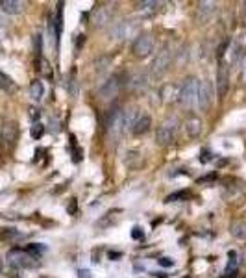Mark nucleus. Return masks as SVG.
<instances>
[{"instance_id": "nucleus-1", "label": "nucleus", "mask_w": 246, "mask_h": 278, "mask_svg": "<svg viewBox=\"0 0 246 278\" xmlns=\"http://www.w3.org/2000/svg\"><path fill=\"white\" fill-rule=\"evenodd\" d=\"M128 130V123H126V110H121V108H115V110H111L106 117V132H108V136L117 141V139H121L123 134Z\"/></svg>"}, {"instance_id": "nucleus-2", "label": "nucleus", "mask_w": 246, "mask_h": 278, "mask_svg": "<svg viewBox=\"0 0 246 278\" xmlns=\"http://www.w3.org/2000/svg\"><path fill=\"white\" fill-rule=\"evenodd\" d=\"M198 85L200 82L194 76H189L187 80H183V84L180 87V95H178V100H180L185 108H196L198 106Z\"/></svg>"}, {"instance_id": "nucleus-3", "label": "nucleus", "mask_w": 246, "mask_h": 278, "mask_svg": "<svg viewBox=\"0 0 246 278\" xmlns=\"http://www.w3.org/2000/svg\"><path fill=\"white\" fill-rule=\"evenodd\" d=\"M176 130H178V119H176V117H168L167 121H165V123L157 128V134H155V143H157V145H161V147L170 145L176 137Z\"/></svg>"}, {"instance_id": "nucleus-4", "label": "nucleus", "mask_w": 246, "mask_h": 278, "mask_svg": "<svg viewBox=\"0 0 246 278\" xmlns=\"http://www.w3.org/2000/svg\"><path fill=\"white\" fill-rule=\"evenodd\" d=\"M33 260L30 254L22 251V249H13L7 253V266L11 269H28L33 266Z\"/></svg>"}, {"instance_id": "nucleus-5", "label": "nucleus", "mask_w": 246, "mask_h": 278, "mask_svg": "<svg viewBox=\"0 0 246 278\" xmlns=\"http://www.w3.org/2000/svg\"><path fill=\"white\" fill-rule=\"evenodd\" d=\"M170 61H172V52H170L168 46H163L161 50L157 52L155 59L152 61V74H154V76L163 74V72L170 67Z\"/></svg>"}, {"instance_id": "nucleus-6", "label": "nucleus", "mask_w": 246, "mask_h": 278, "mask_svg": "<svg viewBox=\"0 0 246 278\" xmlns=\"http://www.w3.org/2000/svg\"><path fill=\"white\" fill-rule=\"evenodd\" d=\"M131 50H133V54H135L137 58H146V56H150L152 50H154V39H152V35H148V33L137 35Z\"/></svg>"}, {"instance_id": "nucleus-7", "label": "nucleus", "mask_w": 246, "mask_h": 278, "mask_svg": "<svg viewBox=\"0 0 246 278\" xmlns=\"http://www.w3.org/2000/svg\"><path fill=\"white\" fill-rule=\"evenodd\" d=\"M123 78L119 76V74H115V76H111L108 82H104V85L98 89V93H100V98H104V100H108V98H113L119 95V91H121V85H123V82H121Z\"/></svg>"}, {"instance_id": "nucleus-8", "label": "nucleus", "mask_w": 246, "mask_h": 278, "mask_svg": "<svg viewBox=\"0 0 246 278\" xmlns=\"http://www.w3.org/2000/svg\"><path fill=\"white\" fill-rule=\"evenodd\" d=\"M228 87H230V71H228L226 63L219 65V71H217V91H219V97H226Z\"/></svg>"}, {"instance_id": "nucleus-9", "label": "nucleus", "mask_w": 246, "mask_h": 278, "mask_svg": "<svg viewBox=\"0 0 246 278\" xmlns=\"http://www.w3.org/2000/svg\"><path fill=\"white\" fill-rule=\"evenodd\" d=\"M137 26L133 20H121V22H117L115 28L111 30V35L115 39H126L129 37L131 33H135Z\"/></svg>"}, {"instance_id": "nucleus-10", "label": "nucleus", "mask_w": 246, "mask_h": 278, "mask_svg": "<svg viewBox=\"0 0 246 278\" xmlns=\"http://www.w3.org/2000/svg\"><path fill=\"white\" fill-rule=\"evenodd\" d=\"M211 100H213V91H211L209 82H200V85H198V106L196 108H200L202 111L207 110L211 106Z\"/></svg>"}, {"instance_id": "nucleus-11", "label": "nucleus", "mask_w": 246, "mask_h": 278, "mask_svg": "<svg viewBox=\"0 0 246 278\" xmlns=\"http://www.w3.org/2000/svg\"><path fill=\"white\" fill-rule=\"evenodd\" d=\"M17 139H19V126H17V123H13L11 121V123L4 124V126H2V141L11 149Z\"/></svg>"}, {"instance_id": "nucleus-12", "label": "nucleus", "mask_w": 246, "mask_h": 278, "mask_svg": "<svg viewBox=\"0 0 246 278\" xmlns=\"http://www.w3.org/2000/svg\"><path fill=\"white\" fill-rule=\"evenodd\" d=\"M217 11V4L215 2H200L198 4V20L200 22H207Z\"/></svg>"}, {"instance_id": "nucleus-13", "label": "nucleus", "mask_w": 246, "mask_h": 278, "mask_svg": "<svg viewBox=\"0 0 246 278\" xmlns=\"http://www.w3.org/2000/svg\"><path fill=\"white\" fill-rule=\"evenodd\" d=\"M0 9L7 15H19L24 9V2H17V0H0Z\"/></svg>"}, {"instance_id": "nucleus-14", "label": "nucleus", "mask_w": 246, "mask_h": 278, "mask_svg": "<svg viewBox=\"0 0 246 278\" xmlns=\"http://www.w3.org/2000/svg\"><path fill=\"white\" fill-rule=\"evenodd\" d=\"M228 262L226 269H224V278H235L237 277V269H239V260H237V253L235 251H230L228 253Z\"/></svg>"}, {"instance_id": "nucleus-15", "label": "nucleus", "mask_w": 246, "mask_h": 278, "mask_svg": "<svg viewBox=\"0 0 246 278\" xmlns=\"http://www.w3.org/2000/svg\"><path fill=\"white\" fill-rule=\"evenodd\" d=\"M110 19H111V9L110 7L100 6L93 11V22H95L97 26H104L106 22H110Z\"/></svg>"}, {"instance_id": "nucleus-16", "label": "nucleus", "mask_w": 246, "mask_h": 278, "mask_svg": "<svg viewBox=\"0 0 246 278\" xmlns=\"http://www.w3.org/2000/svg\"><path fill=\"white\" fill-rule=\"evenodd\" d=\"M150 124H152V121H150L148 115H141L139 119H137L135 123H133V134L135 136H142V134H146L150 130Z\"/></svg>"}, {"instance_id": "nucleus-17", "label": "nucleus", "mask_w": 246, "mask_h": 278, "mask_svg": "<svg viewBox=\"0 0 246 278\" xmlns=\"http://www.w3.org/2000/svg\"><path fill=\"white\" fill-rule=\"evenodd\" d=\"M128 85L131 87L133 91H142V89H146V76L142 74V72H137V74H133L131 76V80L128 82Z\"/></svg>"}, {"instance_id": "nucleus-18", "label": "nucleus", "mask_w": 246, "mask_h": 278, "mask_svg": "<svg viewBox=\"0 0 246 278\" xmlns=\"http://www.w3.org/2000/svg\"><path fill=\"white\" fill-rule=\"evenodd\" d=\"M22 238V234L15 228H2L0 230V241H6V243H11V241H17Z\"/></svg>"}, {"instance_id": "nucleus-19", "label": "nucleus", "mask_w": 246, "mask_h": 278, "mask_svg": "<svg viewBox=\"0 0 246 278\" xmlns=\"http://www.w3.org/2000/svg\"><path fill=\"white\" fill-rule=\"evenodd\" d=\"M43 95H45V85H43V82H41V80H33L32 85H30V97H32L35 102H39V100L43 98Z\"/></svg>"}, {"instance_id": "nucleus-20", "label": "nucleus", "mask_w": 246, "mask_h": 278, "mask_svg": "<svg viewBox=\"0 0 246 278\" xmlns=\"http://www.w3.org/2000/svg\"><path fill=\"white\" fill-rule=\"evenodd\" d=\"M185 130H187V134L191 137H196L198 134L202 132V121L200 119H189L187 123H185Z\"/></svg>"}, {"instance_id": "nucleus-21", "label": "nucleus", "mask_w": 246, "mask_h": 278, "mask_svg": "<svg viewBox=\"0 0 246 278\" xmlns=\"http://www.w3.org/2000/svg\"><path fill=\"white\" fill-rule=\"evenodd\" d=\"M232 234L239 240H246V221H237L232 225Z\"/></svg>"}, {"instance_id": "nucleus-22", "label": "nucleus", "mask_w": 246, "mask_h": 278, "mask_svg": "<svg viewBox=\"0 0 246 278\" xmlns=\"http://www.w3.org/2000/svg\"><path fill=\"white\" fill-rule=\"evenodd\" d=\"M45 251H46V247L45 245H39V243H32V245L26 247V253L30 254L32 258H39L41 254L45 253Z\"/></svg>"}, {"instance_id": "nucleus-23", "label": "nucleus", "mask_w": 246, "mask_h": 278, "mask_svg": "<svg viewBox=\"0 0 246 278\" xmlns=\"http://www.w3.org/2000/svg\"><path fill=\"white\" fill-rule=\"evenodd\" d=\"M137 7H139V11L144 13V15H150V13H154L157 7H159V4L157 2H139L137 4Z\"/></svg>"}, {"instance_id": "nucleus-24", "label": "nucleus", "mask_w": 246, "mask_h": 278, "mask_svg": "<svg viewBox=\"0 0 246 278\" xmlns=\"http://www.w3.org/2000/svg\"><path fill=\"white\" fill-rule=\"evenodd\" d=\"M189 197V191H176V193L168 195L165 202H180V201H187Z\"/></svg>"}, {"instance_id": "nucleus-25", "label": "nucleus", "mask_w": 246, "mask_h": 278, "mask_svg": "<svg viewBox=\"0 0 246 278\" xmlns=\"http://www.w3.org/2000/svg\"><path fill=\"white\" fill-rule=\"evenodd\" d=\"M0 87H2V89H6V91L13 89V80L7 76V74H4L2 71H0Z\"/></svg>"}, {"instance_id": "nucleus-26", "label": "nucleus", "mask_w": 246, "mask_h": 278, "mask_svg": "<svg viewBox=\"0 0 246 278\" xmlns=\"http://www.w3.org/2000/svg\"><path fill=\"white\" fill-rule=\"evenodd\" d=\"M30 134H32L33 139H39V137H43V134H45V126H43L41 123H33Z\"/></svg>"}, {"instance_id": "nucleus-27", "label": "nucleus", "mask_w": 246, "mask_h": 278, "mask_svg": "<svg viewBox=\"0 0 246 278\" xmlns=\"http://www.w3.org/2000/svg\"><path fill=\"white\" fill-rule=\"evenodd\" d=\"M111 63V59L110 58H106V56H104V58H100L97 61V71H104V69H108V65Z\"/></svg>"}, {"instance_id": "nucleus-28", "label": "nucleus", "mask_w": 246, "mask_h": 278, "mask_svg": "<svg viewBox=\"0 0 246 278\" xmlns=\"http://www.w3.org/2000/svg\"><path fill=\"white\" fill-rule=\"evenodd\" d=\"M131 238H133V240H142V238H144V232H142V228H139V227L133 228V230H131Z\"/></svg>"}, {"instance_id": "nucleus-29", "label": "nucleus", "mask_w": 246, "mask_h": 278, "mask_svg": "<svg viewBox=\"0 0 246 278\" xmlns=\"http://www.w3.org/2000/svg\"><path fill=\"white\" fill-rule=\"evenodd\" d=\"M211 158H213V154H211L209 150H204V152H200V162H202V163L211 162Z\"/></svg>"}, {"instance_id": "nucleus-30", "label": "nucleus", "mask_w": 246, "mask_h": 278, "mask_svg": "<svg viewBox=\"0 0 246 278\" xmlns=\"http://www.w3.org/2000/svg\"><path fill=\"white\" fill-rule=\"evenodd\" d=\"M159 266H161V267H172V266H174V260L161 258V260H159Z\"/></svg>"}, {"instance_id": "nucleus-31", "label": "nucleus", "mask_w": 246, "mask_h": 278, "mask_svg": "<svg viewBox=\"0 0 246 278\" xmlns=\"http://www.w3.org/2000/svg\"><path fill=\"white\" fill-rule=\"evenodd\" d=\"M228 45H230V41H224V43H222V45H220L219 52H217V56H219V58H222V56H224V54H226V48H228Z\"/></svg>"}, {"instance_id": "nucleus-32", "label": "nucleus", "mask_w": 246, "mask_h": 278, "mask_svg": "<svg viewBox=\"0 0 246 278\" xmlns=\"http://www.w3.org/2000/svg\"><path fill=\"white\" fill-rule=\"evenodd\" d=\"M72 154H74V158H72V160H74V162H80V160H82V154H84V150L82 149H78V147H74V152H72Z\"/></svg>"}, {"instance_id": "nucleus-33", "label": "nucleus", "mask_w": 246, "mask_h": 278, "mask_svg": "<svg viewBox=\"0 0 246 278\" xmlns=\"http://www.w3.org/2000/svg\"><path fill=\"white\" fill-rule=\"evenodd\" d=\"M67 212H69V214H76V199H71V204H69V206H67Z\"/></svg>"}, {"instance_id": "nucleus-34", "label": "nucleus", "mask_w": 246, "mask_h": 278, "mask_svg": "<svg viewBox=\"0 0 246 278\" xmlns=\"http://www.w3.org/2000/svg\"><path fill=\"white\" fill-rule=\"evenodd\" d=\"M217 178V175H209V176H206V178H200V184H206V182H211V180H215Z\"/></svg>"}, {"instance_id": "nucleus-35", "label": "nucleus", "mask_w": 246, "mask_h": 278, "mask_svg": "<svg viewBox=\"0 0 246 278\" xmlns=\"http://www.w3.org/2000/svg\"><path fill=\"white\" fill-rule=\"evenodd\" d=\"M80 278H91L89 271H80Z\"/></svg>"}, {"instance_id": "nucleus-36", "label": "nucleus", "mask_w": 246, "mask_h": 278, "mask_svg": "<svg viewBox=\"0 0 246 278\" xmlns=\"http://www.w3.org/2000/svg\"><path fill=\"white\" fill-rule=\"evenodd\" d=\"M30 115H32V119H37V117H39L37 110H35V108H32V110H30Z\"/></svg>"}, {"instance_id": "nucleus-37", "label": "nucleus", "mask_w": 246, "mask_h": 278, "mask_svg": "<svg viewBox=\"0 0 246 278\" xmlns=\"http://www.w3.org/2000/svg\"><path fill=\"white\" fill-rule=\"evenodd\" d=\"M243 17H245V20H246V2L243 4Z\"/></svg>"}, {"instance_id": "nucleus-38", "label": "nucleus", "mask_w": 246, "mask_h": 278, "mask_svg": "<svg viewBox=\"0 0 246 278\" xmlns=\"http://www.w3.org/2000/svg\"><path fill=\"white\" fill-rule=\"evenodd\" d=\"M245 78H246V61H245Z\"/></svg>"}, {"instance_id": "nucleus-39", "label": "nucleus", "mask_w": 246, "mask_h": 278, "mask_svg": "<svg viewBox=\"0 0 246 278\" xmlns=\"http://www.w3.org/2000/svg\"><path fill=\"white\" fill-rule=\"evenodd\" d=\"M183 278H189V277H183Z\"/></svg>"}]
</instances>
